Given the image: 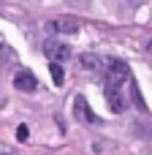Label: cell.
<instances>
[{
    "instance_id": "cell-1",
    "label": "cell",
    "mask_w": 152,
    "mask_h": 155,
    "mask_svg": "<svg viewBox=\"0 0 152 155\" xmlns=\"http://www.w3.org/2000/svg\"><path fill=\"white\" fill-rule=\"evenodd\" d=\"M49 33H54V35H73V33H79V19H73V16H54V19H49L46 25H44Z\"/></svg>"
},
{
    "instance_id": "cell-14",
    "label": "cell",
    "mask_w": 152,
    "mask_h": 155,
    "mask_svg": "<svg viewBox=\"0 0 152 155\" xmlns=\"http://www.w3.org/2000/svg\"><path fill=\"white\" fill-rule=\"evenodd\" d=\"M141 3H144V0H131V5H141Z\"/></svg>"
},
{
    "instance_id": "cell-3",
    "label": "cell",
    "mask_w": 152,
    "mask_h": 155,
    "mask_svg": "<svg viewBox=\"0 0 152 155\" xmlns=\"http://www.w3.org/2000/svg\"><path fill=\"white\" fill-rule=\"evenodd\" d=\"M106 101H109V109L114 114H120V112L128 109V98H125V93H122L120 84H109L106 82Z\"/></svg>"
},
{
    "instance_id": "cell-5",
    "label": "cell",
    "mask_w": 152,
    "mask_h": 155,
    "mask_svg": "<svg viewBox=\"0 0 152 155\" xmlns=\"http://www.w3.org/2000/svg\"><path fill=\"white\" fill-rule=\"evenodd\" d=\"M73 114H76V120H79V123H84V125L98 123V117H95V112L90 109V104H87V98H84V95H76V98H73Z\"/></svg>"
},
{
    "instance_id": "cell-13",
    "label": "cell",
    "mask_w": 152,
    "mask_h": 155,
    "mask_svg": "<svg viewBox=\"0 0 152 155\" xmlns=\"http://www.w3.org/2000/svg\"><path fill=\"white\" fill-rule=\"evenodd\" d=\"M65 3H71V5H73V3H82V8H84V5H87L90 0H65Z\"/></svg>"
},
{
    "instance_id": "cell-10",
    "label": "cell",
    "mask_w": 152,
    "mask_h": 155,
    "mask_svg": "<svg viewBox=\"0 0 152 155\" xmlns=\"http://www.w3.org/2000/svg\"><path fill=\"white\" fill-rule=\"evenodd\" d=\"M16 139H19V142H27V139H30V128H27V125H19V128H16Z\"/></svg>"
},
{
    "instance_id": "cell-12",
    "label": "cell",
    "mask_w": 152,
    "mask_h": 155,
    "mask_svg": "<svg viewBox=\"0 0 152 155\" xmlns=\"http://www.w3.org/2000/svg\"><path fill=\"white\" fill-rule=\"evenodd\" d=\"M3 57H5V41L0 38V60H3Z\"/></svg>"
},
{
    "instance_id": "cell-4",
    "label": "cell",
    "mask_w": 152,
    "mask_h": 155,
    "mask_svg": "<svg viewBox=\"0 0 152 155\" xmlns=\"http://www.w3.org/2000/svg\"><path fill=\"white\" fill-rule=\"evenodd\" d=\"M44 52H46V57H49L52 63H63V60L71 57V46L63 44V41H54V38H49V41L44 44Z\"/></svg>"
},
{
    "instance_id": "cell-7",
    "label": "cell",
    "mask_w": 152,
    "mask_h": 155,
    "mask_svg": "<svg viewBox=\"0 0 152 155\" xmlns=\"http://www.w3.org/2000/svg\"><path fill=\"white\" fill-rule=\"evenodd\" d=\"M14 87L19 93H35L38 90V79L30 74V71H16L14 74Z\"/></svg>"
},
{
    "instance_id": "cell-15",
    "label": "cell",
    "mask_w": 152,
    "mask_h": 155,
    "mask_svg": "<svg viewBox=\"0 0 152 155\" xmlns=\"http://www.w3.org/2000/svg\"><path fill=\"white\" fill-rule=\"evenodd\" d=\"M147 52H150V54H152V41H150V44H147Z\"/></svg>"
},
{
    "instance_id": "cell-11",
    "label": "cell",
    "mask_w": 152,
    "mask_h": 155,
    "mask_svg": "<svg viewBox=\"0 0 152 155\" xmlns=\"http://www.w3.org/2000/svg\"><path fill=\"white\" fill-rule=\"evenodd\" d=\"M0 155H22V153H16L14 147H8V144H3V142H0Z\"/></svg>"
},
{
    "instance_id": "cell-6",
    "label": "cell",
    "mask_w": 152,
    "mask_h": 155,
    "mask_svg": "<svg viewBox=\"0 0 152 155\" xmlns=\"http://www.w3.org/2000/svg\"><path fill=\"white\" fill-rule=\"evenodd\" d=\"M79 65H82L84 71H92V74H103V71H106V60H103L101 54H95V52L79 54Z\"/></svg>"
},
{
    "instance_id": "cell-2",
    "label": "cell",
    "mask_w": 152,
    "mask_h": 155,
    "mask_svg": "<svg viewBox=\"0 0 152 155\" xmlns=\"http://www.w3.org/2000/svg\"><path fill=\"white\" fill-rule=\"evenodd\" d=\"M106 82L109 84H120L122 87V82H128V63H122V60H106Z\"/></svg>"
},
{
    "instance_id": "cell-9",
    "label": "cell",
    "mask_w": 152,
    "mask_h": 155,
    "mask_svg": "<svg viewBox=\"0 0 152 155\" xmlns=\"http://www.w3.org/2000/svg\"><path fill=\"white\" fill-rule=\"evenodd\" d=\"M49 71H52V82H54V84L60 87V84L65 82V74H63V65H60V63H52V65H49Z\"/></svg>"
},
{
    "instance_id": "cell-8",
    "label": "cell",
    "mask_w": 152,
    "mask_h": 155,
    "mask_svg": "<svg viewBox=\"0 0 152 155\" xmlns=\"http://www.w3.org/2000/svg\"><path fill=\"white\" fill-rule=\"evenodd\" d=\"M114 147H117V144H114V142H103V139H98V142H92V144H90V150H92V153H95V155L112 153V150H114Z\"/></svg>"
}]
</instances>
